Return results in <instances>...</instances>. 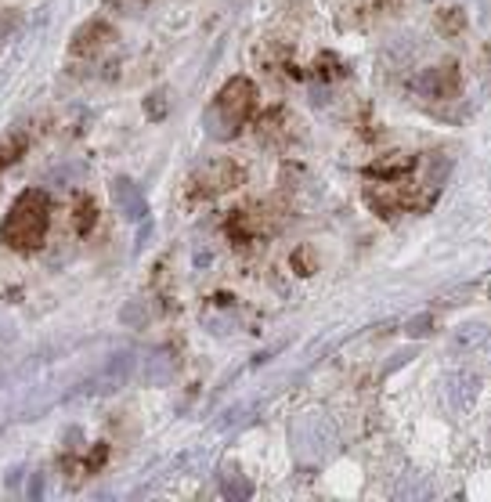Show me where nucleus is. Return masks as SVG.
<instances>
[{"mask_svg": "<svg viewBox=\"0 0 491 502\" xmlns=\"http://www.w3.org/2000/svg\"><path fill=\"white\" fill-rule=\"evenodd\" d=\"M47 225H51V203L40 188H29L8 210L4 225H0V239H4V246L19 250V253H33V250H40Z\"/></svg>", "mask_w": 491, "mask_h": 502, "instance_id": "f257e3e1", "label": "nucleus"}, {"mask_svg": "<svg viewBox=\"0 0 491 502\" xmlns=\"http://www.w3.org/2000/svg\"><path fill=\"white\" fill-rule=\"evenodd\" d=\"M477 390H480V379H477V372H452L448 376V383H445V394H448V405L455 409V412H466L470 405H473V398H477Z\"/></svg>", "mask_w": 491, "mask_h": 502, "instance_id": "1a4fd4ad", "label": "nucleus"}, {"mask_svg": "<svg viewBox=\"0 0 491 502\" xmlns=\"http://www.w3.org/2000/svg\"><path fill=\"white\" fill-rule=\"evenodd\" d=\"M239 178H242V171L232 159H217V163H206L195 174V185H202V192H225L232 185H239Z\"/></svg>", "mask_w": 491, "mask_h": 502, "instance_id": "423d86ee", "label": "nucleus"}, {"mask_svg": "<svg viewBox=\"0 0 491 502\" xmlns=\"http://www.w3.org/2000/svg\"><path fill=\"white\" fill-rule=\"evenodd\" d=\"M113 40H116L113 26L101 22V19H94V22L80 26V33H76L73 44H69V54H76V59H94V54H101Z\"/></svg>", "mask_w": 491, "mask_h": 502, "instance_id": "39448f33", "label": "nucleus"}, {"mask_svg": "<svg viewBox=\"0 0 491 502\" xmlns=\"http://www.w3.org/2000/svg\"><path fill=\"white\" fill-rule=\"evenodd\" d=\"M174 379V358L167 351H152L148 358H141V383L145 386H162Z\"/></svg>", "mask_w": 491, "mask_h": 502, "instance_id": "9d476101", "label": "nucleus"}, {"mask_svg": "<svg viewBox=\"0 0 491 502\" xmlns=\"http://www.w3.org/2000/svg\"><path fill=\"white\" fill-rule=\"evenodd\" d=\"M416 91L423 98H438V101H448V98H459L463 91V76L459 69L448 62V66H433V69H423L419 80H416Z\"/></svg>", "mask_w": 491, "mask_h": 502, "instance_id": "7ed1b4c3", "label": "nucleus"}, {"mask_svg": "<svg viewBox=\"0 0 491 502\" xmlns=\"http://www.w3.org/2000/svg\"><path fill=\"white\" fill-rule=\"evenodd\" d=\"M134 365H138V355H131V351L113 355V358H108V362L101 365V372L94 376L91 390H94V394H116L120 386H127V383H131Z\"/></svg>", "mask_w": 491, "mask_h": 502, "instance_id": "20e7f679", "label": "nucleus"}, {"mask_svg": "<svg viewBox=\"0 0 491 502\" xmlns=\"http://www.w3.org/2000/svg\"><path fill=\"white\" fill-rule=\"evenodd\" d=\"M116 8H123V12H134V8H141V4H148V0H113Z\"/></svg>", "mask_w": 491, "mask_h": 502, "instance_id": "2eb2a0df", "label": "nucleus"}, {"mask_svg": "<svg viewBox=\"0 0 491 502\" xmlns=\"http://www.w3.org/2000/svg\"><path fill=\"white\" fill-rule=\"evenodd\" d=\"M430 325H433V318H430V315H423V318H412V322H408V337H426V332H430Z\"/></svg>", "mask_w": 491, "mask_h": 502, "instance_id": "ddd939ff", "label": "nucleus"}, {"mask_svg": "<svg viewBox=\"0 0 491 502\" xmlns=\"http://www.w3.org/2000/svg\"><path fill=\"white\" fill-rule=\"evenodd\" d=\"M22 152H26V134H8L0 141V171L12 166L15 159H22Z\"/></svg>", "mask_w": 491, "mask_h": 502, "instance_id": "f8f14e48", "label": "nucleus"}, {"mask_svg": "<svg viewBox=\"0 0 491 502\" xmlns=\"http://www.w3.org/2000/svg\"><path fill=\"white\" fill-rule=\"evenodd\" d=\"M120 318L131 322V325H145V307H141V304H131V307L120 311Z\"/></svg>", "mask_w": 491, "mask_h": 502, "instance_id": "4468645a", "label": "nucleus"}, {"mask_svg": "<svg viewBox=\"0 0 491 502\" xmlns=\"http://www.w3.org/2000/svg\"><path fill=\"white\" fill-rule=\"evenodd\" d=\"M487 344H491V329L484 322H466V325L452 329V337H448V351L459 355V358L463 355H477Z\"/></svg>", "mask_w": 491, "mask_h": 502, "instance_id": "0eeeda50", "label": "nucleus"}, {"mask_svg": "<svg viewBox=\"0 0 491 502\" xmlns=\"http://www.w3.org/2000/svg\"><path fill=\"white\" fill-rule=\"evenodd\" d=\"M221 491H225V498H228V502H242V498H249V495H253V484H249L246 477H239V474H225Z\"/></svg>", "mask_w": 491, "mask_h": 502, "instance_id": "9b49d317", "label": "nucleus"}, {"mask_svg": "<svg viewBox=\"0 0 491 502\" xmlns=\"http://www.w3.org/2000/svg\"><path fill=\"white\" fill-rule=\"evenodd\" d=\"M253 108H257V84L246 80V76H232L221 91H217L213 105L206 108V127H210L213 138L228 141L246 127Z\"/></svg>", "mask_w": 491, "mask_h": 502, "instance_id": "f03ea898", "label": "nucleus"}, {"mask_svg": "<svg viewBox=\"0 0 491 502\" xmlns=\"http://www.w3.org/2000/svg\"><path fill=\"white\" fill-rule=\"evenodd\" d=\"M113 203H116V210H120L127 220H141V217L148 213V203H145L141 188H138L131 178H116V181H113Z\"/></svg>", "mask_w": 491, "mask_h": 502, "instance_id": "6e6552de", "label": "nucleus"}]
</instances>
